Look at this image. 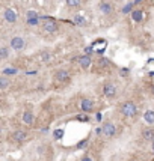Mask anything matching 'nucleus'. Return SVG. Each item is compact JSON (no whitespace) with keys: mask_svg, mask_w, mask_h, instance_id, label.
Wrapping results in <instances>:
<instances>
[{"mask_svg":"<svg viewBox=\"0 0 154 161\" xmlns=\"http://www.w3.org/2000/svg\"><path fill=\"white\" fill-rule=\"evenodd\" d=\"M8 86H9L8 77H6V75H2V77H0V87H2V89H8Z\"/></svg>","mask_w":154,"mask_h":161,"instance_id":"nucleus-21","label":"nucleus"},{"mask_svg":"<svg viewBox=\"0 0 154 161\" xmlns=\"http://www.w3.org/2000/svg\"><path fill=\"white\" fill-rule=\"evenodd\" d=\"M11 138L14 142H17V143H23L24 140L27 138V133L23 131V129H17V131H14L11 134Z\"/></svg>","mask_w":154,"mask_h":161,"instance_id":"nucleus-9","label":"nucleus"},{"mask_svg":"<svg viewBox=\"0 0 154 161\" xmlns=\"http://www.w3.org/2000/svg\"><path fill=\"white\" fill-rule=\"evenodd\" d=\"M44 2H47V0H44Z\"/></svg>","mask_w":154,"mask_h":161,"instance_id":"nucleus-30","label":"nucleus"},{"mask_svg":"<svg viewBox=\"0 0 154 161\" xmlns=\"http://www.w3.org/2000/svg\"><path fill=\"white\" fill-rule=\"evenodd\" d=\"M23 122L26 124V125H33V122H35V116H33V113L32 112H24L23 113Z\"/></svg>","mask_w":154,"mask_h":161,"instance_id":"nucleus-12","label":"nucleus"},{"mask_svg":"<svg viewBox=\"0 0 154 161\" xmlns=\"http://www.w3.org/2000/svg\"><path fill=\"white\" fill-rule=\"evenodd\" d=\"M65 2H67V6L73 8V9H76V8H79L82 5V0H65Z\"/></svg>","mask_w":154,"mask_h":161,"instance_id":"nucleus-19","label":"nucleus"},{"mask_svg":"<svg viewBox=\"0 0 154 161\" xmlns=\"http://www.w3.org/2000/svg\"><path fill=\"white\" fill-rule=\"evenodd\" d=\"M103 93H104V96L109 98V100L115 98V95H117V87H115V84H113V83H106V84L103 86Z\"/></svg>","mask_w":154,"mask_h":161,"instance_id":"nucleus-8","label":"nucleus"},{"mask_svg":"<svg viewBox=\"0 0 154 161\" xmlns=\"http://www.w3.org/2000/svg\"><path fill=\"white\" fill-rule=\"evenodd\" d=\"M80 108H82L83 113H89L94 110V101L89 100V98H83L82 103H80Z\"/></svg>","mask_w":154,"mask_h":161,"instance_id":"nucleus-10","label":"nucleus"},{"mask_svg":"<svg viewBox=\"0 0 154 161\" xmlns=\"http://www.w3.org/2000/svg\"><path fill=\"white\" fill-rule=\"evenodd\" d=\"M9 47L14 51H23L24 48H26V41L21 36H12L11 39H9Z\"/></svg>","mask_w":154,"mask_h":161,"instance_id":"nucleus-3","label":"nucleus"},{"mask_svg":"<svg viewBox=\"0 0 154 161\" xmlns=\"http://www.w3.org/2000/svg\"><path fill=\"white\" fill-rule=\"evenodd\" d=\"M53 137H55V140H59V138L64 137V129H56L55 133H53Z\"/></svg>","mask_w":154,"mask_h":161,"instance_id":"nucleus-24","label":"nucleus"},{"mask_svg":"<svg viewBox=\"0 0 154 161\" xmlns=\"http://www.w3.org/2000/svg\"><path fill=\"white\" fill-rule=\"evenodd\" d=\"M131 20L133 21H136V23H139V21H142V17H143V12L141 9H134V11H131Z\"/></svg>","mask_w":154,"mask_h":161,"instance_id":"nucleus-14","label":"nucleus"},{"mask_svg":"<svg viewBox=\"0 0 154 161\" xmlns=\"http://www.w3.org/2000/svg\"><path fill=\"white\" fill-rule=\"evenodd\" d=\"M33 17H38V12L30 9V11H26V18H33Z\"/></svg>","mask_w":154,"mask_h":161,"instance_id":"nucleus-26","label":"nucleus"},{"mask_svg":"<svg viewBox=\"0 0 154 161\" xmlns=\"http://www.w3.org/2000/svg\"><path fill=\"white\" fill-rule=\"evenodd\" d=\"M71 78V75H70V72L67 71V69H58L56 72H55V83L58 84V86H64V84H67L68 81Z\"/></svg>","mask_w":154,"mask_h":161,"instance_id":"nucleus-2","label":"nucleus"},{"mask_svg":"<svg viewBox=\"0 0 154 161\" xmlns=\"http://www.w3.org/2000/svg\"><path fill=\"white\" fill-rule=\"evenodd\" d=\"M41 59H42V62H48V60L51 59V56H50L48 51H42V53H41Z\"/></svg>","mask_w":154,"mask_h":161,"instance_id":"nucleus-25","label":"nucleus"},{"mask_svg":"<svg viewBox=\"0 0 154 161\" xmlns=\"http://www.w3.org/2000/svg\"><path fill=\"white\" fill-rule=\"evenodd\" d=\"M142 137L145 140H154V128H147L142 131Z\"/></svg>","mask_w":154,"mask_h":161,"instance_id":"nucleus-15","label":"nucleus"},{"mask_svg":"<svg viewBox=\"0 0 154 161\" xmlns=\"http://www.w3.org/2000/svg\"><path fill=\"white\" fill-rule=\"evenodd\" d=\"M153 152H154V140H153Z\"/></svg>","mask_w":154,"mask_h":161,"instance_id":"nucleus-29","label":"nucleus"},{"mask_svg":"<svg viewBox=\"0 0 154 161\" xmlns=\"http://www.w3.org/2000/svg\"><path fill=\"white\" fill-rule=\"evenodd\" d=\"M76 121H80V122H89V116H88V113L77 115V116H76Z\"/></svg>","mask_w":154,"mask_h":161,"instance_id":"nucleus-22","label":"nucleus"},{"mask_svg":"<svg viewBox=\"0 0 154 161\" xmlns=\"http://www.w3.org/2000/svg\"><path fill=\"white\" fill-rule=\"evenodd\" d=\"M41 27H42V30L46 33H56L58 29H59V24L56 23L53 18H44V23L41 24Z\"/></svg>","mask_w":154,"mask_h":161,"instance_id":"nucleus-4","label":"nucleus"},{"mask_svg":"<svg viewBox=\"0 0 154 161\" xmlns=\"http://www.w3.org/2000/svg\"><path fill=\"white\" fill-rule=\"evenodd\" d=\"M119 112H121V115L125 116V117H133L138 113V108H136V104L133 103V101H125V103H122L119 105Z\"/></svg>","mask_w":154,"mask_h":161,"instance_id":"nucleus-1","label":"nucleus"},{"mask_svg":"<svg viewBox=\"0 0 154 161\" xmlns=\"http://www.w3.org/2000/svg\"><path fill=\"white\" fill-rule=\"evenodd\" d=\"M82 161H92V160H91L89 157H83V158H82Z\"/></svg>","mask_w":154,"mask_h":161,"instance_id":"nucleus-28","label":"nucleus"},{"mask_svg":"<svg viewBox=\"0 0 154 161\" xmlns=\"http://www.w3.org/2000/svg\"><path fill=\"white\" fill-rule=\"evenodd\" d=\"M100 63H101V65H104V66H107V65H110V60H107V59H101V60H100Z\"/></svg>","mask_w":154,"mask_h":161,"instance_id":"nucleus-27","label":"nucleus"},{"mask_svg":"<svg viewBox=\"0 0 154 161\" xmlns=\"http://www.w3.org/2000/svg\"><path fill=\"white\" fill-rule=\"evenodd\" d=\"M74 24H77L79 27H82V26H85L86 24V18L83 17V15H74Z\"/></svg>","mask_w":154,"mask_h":161,"instance_id":"nucleus-17","label":"nucleus"},{"mask_svg":"<svg viewBox=\"0 0 154 161\" xmlns=\"http://www.w3.org/2000/svg\"><path fill=\"white\" fill-rule=\"evenodd\" d=\"M143 121L148 124V125H154V112L153 110H147L143 113Z\"/></svg>","mask_w":154,"mask_h":161,"instance_id":"nucleus-13","label":"nucleus"},{"mask_svg":"<svg viewBox=\"0 0 154 161\" xmlns=\"http://www.w3.org/2000/svg\"><path fill=\"white\" fill-rule=\"evenodd\" d=\"M101 128H103V136L107 138L113 137V136L117 134V127H115V124H112V122H104Z\"/></svg>","mask_w":154,"mask_h":161,"instance_id":"nucleus-6","label":"nucleus"},{"mask_svg":"<svg viewBox=\"0 0 154 161\" xmlns=\"http://www.w3.org/2000/svg\"><path fill=\"white\" fill-rule=\"evenodd\" d=\"M79 65L82 69H89V66L92 65V59L89 54H85V56H80L79 57Z\"/></svg>","mask_w":154,"mask_h":161,"instance_id":"nucleus-11","label":"nucleus"},{"mask_svg":"<svg viewBox=\"0 0 154 161\" xmlns=\"http://www.w3.org/2000/svg\"><path fill=\"white\" fill-rule=\"evenodd\" d=\"M18 71H17V68H5L3 71H2V75H6V77H11V75H15Z\"/></svg>","mask_w":154,"mask_h":161,"instance_id":"nucleus-20","label":"nucleus"},{"mask_svg":"<svg viewBox=\"0 0 154 161\" xmlns=\"http://www.w3.org/2000/svg\"><path fill=\"white\" fill-rule=\"evenodd\" d=\"M88 142H89V138H83V140H80L79 143H77V149H85L86 148V145H88Z\"/></svg>","mask_w":154,"mask_h":161,"instance_id":"nucleus-23","label":"nucleus"},{"mask_svg":"<svg viewBox=\"0 0 154 161\" xmlns=\"http://www.w3.org/2000/svg\"><path fill=\"white\" fill-rule=\"evenodd\" d=\"M9 48L11 47H6V45L0 47V59L2 60H6L8 59V56H9Z\"/></svg>","mask_w":154,"mask_h":161,"instance_id":"nucleus-16","label":"nucleus"},{"mask_svg":"<svg viewBox=\"0 0 154 161\" xmlns=\"http://www.w3.org/2000/svg\"><path fill=\"white\" fill-rule=\"evenodd\" d=\"M98 11L103 15H106V17L112 15L113 14V2L112 0H101L98 3Z\"/></svg>","mask_w":154,"mask_h":161,"instance_id":"nucleus-5","label":"nucleus"},{"mask_svg":"<svg viewBox=\"0 0 154 161\" xmlns=\"http://www.w3.org/2000/svg\"><path fill=\"white\" fill-rule=\"evenodd\" d=\"M3 18H5V21L9 24H14L17 23V20H18V17H17V12L11 9V8H6L5 11H3Z\"/></svg>","mask_w":154,"mask_h":161,"instance_id":"nucleus-7","label":"nucleus"},{"mask_svg":"<svg viewBox=\"0 0 154 161\" xmlns=\"http://www.w3.org/2000/svg\"><path fill=\"white\" fill-rule=\"evenodd\" d=\"M26 24H27V26H32V27H38V26H39V17L26 18Z\"/></svg>","mask_w":154,"mask_h":161,"instance_id":"nucleus-18","label":"nucleus"}]
</instances>
